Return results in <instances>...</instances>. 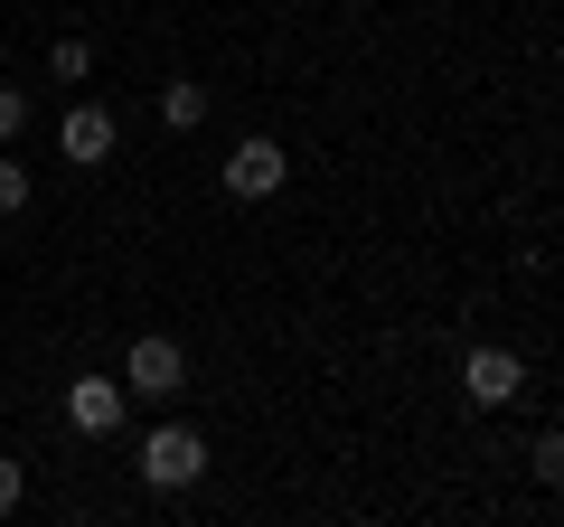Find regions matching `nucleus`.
<instances>
[{
    "label": "nucleus",
    "mask_w": 564,
    "mask_h": 527,
    "mask_svg": "<svg viewBox=\"0 0 564 527\" xmlns=\"http://www.w3.org/2000/svg\"><path fill=\"white\" fill-rule=\"evenodd\" d=\"M29 132V85H0V142H20Z\"/></svg>",
    "instance_id": "nucleus-11"
},
{
    "label": "nucleus",
    "mask_w": 564,
    "mask_h": 527,
    "mask_svg": "<svg viewBox=\"0 0 564 527\" xmlns=\"http://www.w3.org/2000/svg\"><path fill=\"white\" fill-rule=\"evenodd\" d=\"M527 471H536L545 490H564V424H555V433H536V443H527Z\"/></svg>",
    "instance_id": "nucleus-9"
},
{
    "label": "nucleus",
    "mask_w": 564,
    "mask_h": 527,
    "mask_svg": "<svg viewBox=\"0 0 564 527\" xmlns=\"http://www.w3.org/2000/svg\"><path fill=\"white\" fill-rule=\"evenodd\" d=\"M29 189H39V180H29V161H0V217H20Z\"/></svg>",
    "instance_id": "nucleus-10"
},
{
    "label": "nucleus",
    "mask_w": 564,
    "mask_h": 527,
    "mask_svg": "<svg viewBox=\"0 0 564 527\" xmlns=\"http://www.w3.org/2000/svg\"><path fill=\"white\" fill-rule=\"evenodd\" d=\"M113 142H122V122L104 114V104H66V122H57V151H66L76 170H104V161H113Z\"/></svg>",
    "instance_id": "nucleus-5"
},
{
    "label": "nucleus",
    "mask_w": 564,
    "mask_h": 527,
    "mask_svg": "<svg viewBox=\"0 0 564 527\" xmlns=\"http://www.w3.org/2000/svg\"><path fill=\"white\" fill-rule=\"evenodd\" d=\"M20 499H29V462H10V452H0V518H10Z\"/></svg>",
    "instance_id": "nucleus-12"
},
{
    "label": "nucleus",
    "mask_w": 564,
    "mask_h": 527,
    "mask_svg": "<svg viewBox=\"0 0 564 527\" xmlns=\"http://www.w3.org/2000/svg\"><path fill=\"white\" fill-rule=\"evenodd\" d=\"M161 122H170V132H198V122H207V85L170 76V85H161Z\"/></svg>",
    "instance_id": "nucleus-7"
},
{
    "label": "nucleus",
    "mask_w": 564,
    "mask_h": 527,
    "mask_svg": "<svg viewBox=\"0 0 564 527\" xmlns=\"http://www.w3.org/2000/svg\"><path fill=\"white\" fill-rule=\"evenodd\" d=\"M141 481H151V490H198V481H207V433H198V424L141 433Z\"/></svg>",
    "instance_id": "nucleus-1"
},
{
    "label": "nucleus",
    "mask_w": 564,
    "mask_h": 527,
    "mask_svg": "<svg viewBox=\"0 0 564 527\" xmlns=\"http://www.w3.org/2000/svg\"><path fill=\"white\" fill-rule=\"evenodd\" d=\"M217 180H226V198H273V189L292 180V151H282L273 132H245V142L226 151V170H217Z\"/></svg>",
    "instance_id": "nucleus-2"
},
{
    "label": "nucleus",
    "mask_w": 564,
    "mask_h": 527,
    "mask_svg": "<svg viewBox=\"0 0 564 527\" xmlns=\"http://www.w3.org/2000/svg\"><path fill=\"white\" fill-rule=\"evenodd\" d=\"M122 386H132V396H180L188 386V348L180 340H161V330H151V340H132V358H122Z\"/></svg>",
    "instance_id": "nucleus-4"
},
{
    "label": "nucleus",
    "mask_w": 564,
    "mask_h": 527,
    "mask_svg": "<svg viewBox=\"0 0 564 527\" xmlns=\"http://www.w3.org/2000/svg\"><path fill=\"white\" fill-rule=\"evenodd\" d=\"M518 386H527L518 348H470V358H462V396H470V406H508Z\"/></svg>",
    "instance_id": "nucleus-6"
},
{
    "label": "nucleus",
    "mask_w": 564,
    "mask_h": 527,
    "mask_svg": "<svg viewBox=\"0 0 564 527\" xmlns=\"http://www.w3.org/2000/svg\"><path fill=\"white\" fill-rule=\"evenodd\" d=\"M122 415H132V386H122V377H76V386H66V424L95 433V443H113Z\"/></svg>",
    "instance_id": "nucleus-3"
},
{
    "label": "nucleus",
    "mask_w": 564,
    "mask_h": 527,
    "mask_svg": "<svg viewBox=\"0 0 564 527\" xmlns=\"http://www.w3.org/2000/svg\"><path fill=\"white\" fill-rule=\"evenodd\" d=\"M47 76H57V85H85V76H95V39H57V47H47Z\"/></svg>",
    "instance_id": "nucleus-8"
}]
</instances>
